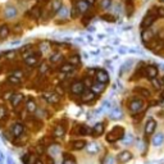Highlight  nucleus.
<instances>
[{"label": "nucleus", "instance_id": "nucleus-1", "mask_svg": "<svg viewBox=\"0 0 164 164\" xmlns=\"http://www.w3.org/2000/svg\"><path fill=\"white\" fill-rule=\"evenodd\" d=\"M123 136H124V129L120 126H115L106 135V141L108 142H114V141H118L120 139H123Z\"/></svg>", "mask_w": 164, "mask_h": 164}, {"label": "nucleus", "instance_id": "nucleus-2", "mask_svg": "<svg viewBox=\"0 0 164 164\" xmlns=\"http://www.w3.org/2000/svg\"><path fill=\"white\" fill-rule=\"evenodd\" d=\"M129 112L132 114H139L140 112L144 110V101L141 99H132L129 101Z\"/></svg>", "mask_w": 164, "mask_h": 164}, {"label": "nucleus", "instance_id": "nucleus-3", "mask_svg": "<svg viewBox=\"0 0 164 164\" xmlns=\"http://www.w3.org/2000/svg\"><path fill=\"white\" fill-rule=\"evenodd\" d=\"M85 91V85L82 81H76L71 85V92L73 95H82Z\"/></svg>", "mask_w": 164, "mask_h": 164}, {"label": "nucleus", "instance_id": "nucleus-4", "mask_svg": "<svg viewBox=\"0 0 164 164\" xmlns=\"http://www.w3.org/2000/svg\"><path fill=\"white\" fill-rule=\"evenodd\" d=\"M155 129H157V122H155V119L150 118L148 122L145 124V135L146 136H151L153 133L155 132Z\"/></svg>", "mask_w": 164, "mask_h": 164}, {"label": "nucleus", "instance_id": "nucleus-5", "mask_svg": "<svg viewBox=\"0 0 164 164\" xmlns=\"http://www.w3.org/2000/svg\"><path fill=\"white\" fill-rule=\"evenodd\" d=\"M157 17H158L157 14H151V13H150V14H146L145 18L142 19V22H141V27H142V28H149L150 26H151V24L155 22Z\"/></svg>", "mask_w": 164, "mask_h": 164}, {"label": "nucleus", "instance_id": "nucleus-6", "mask_svg": "<svg viewBox=\"0 0 164 164\" xmlns=\"http://www.w3.org/2000/svg\"><path fill=\"white\" fill-rule=\"evenodd\" d=\"M96 81L99 82V83H103V85H105L106 82H109V75L105 72V71H103V69H99L96 72Z\"/></svg>", "mask_w": 164, "mask_h": 164}, {"label": "nucleus", "instance_id": "nucleus-7", "mask_svg": "<svg viewBox=\"0 0 164 164\" xmlns=\"http://www.w3.org/2000/svg\"><path fill=\"white\" fill-rule=\"evenodd\" d=\"M23 131H24V127H23L22 123H14L10 128V132L14 137H19L23 133Z\"/></svg>", "mask_w": 164, "mask_h": 164}, {"label": "nucleus", "instance_id": "nucleus-8", "mask_svg": "<svg viewBox=\"0 0 164 164\" xmlns=\"http://www.w3.org/2000/svg\"><path fill=\"white\" fill-rule=\"evenodd\" d=\"M91 7L90 4L86 1V0H77V4H76V8L78 9L80 13H85L89 10V8Z\"/></svg>", "mask_w": 164, "mask_h": 164}, {"label": "nucleus", "instance_id": "nucleus-9", "mask_svg": "<svg viewBox=\"0 0 164 164\" xmlns=\"http://www.w3.org/2000/svg\"><path fill=\"white\" fill-rule=\"evenodd\" d=\"M145 75H146V77H149L150 80L155 78V77H158V68L155 67V66H149V67H146Z\"/></svg>", "mask_w": 164, "mask_h": 164}, {"label": "nucleus", "instance_id": "nucleus-10", "mask_svg": "<svg viewBox=\"0 0 164 164\" xmlns=\"http://www.w3.org/2000/svg\"><path fill=\"white\" fill-rule=\"evenodd\" d=\"M131 159H132V154L129 151H127V150L119 153V155H118V162L119 163H127L128 160H131Z\"/></svg>", "mask_w": 164, "mask_h": 164}, {"label": "nucleus", "instance_id": "nucleus-11", "mask_svg": "<svg viewBox=\"0 0 164 164\" xmlns=\"http://www.w3.org/2000/svg\"><path fill=\"white\" fill-rule=\"evenodd\" d=\"M22 100H23L22 94H14V95H12V98H10V103L13 106H18L21 103H22Z\"/></svg>", "mask_w": 164, "mask_h": 164}, {"label": "nucleus", "instance_id": "nucleus-12", "mask_svg": "<svg viewBox=\"0 0 164 164\" xmlns=\"http://www.w3.org/2000/svg\"><path fill=\"white\" fill-rule=\"evenodd\" d=\"M95 98H96V95H95L91 90H90V91H83V94H82V101H83V103L92 101Z\"/></svg>", "mask_w": 164, "mask_h": 164}, {"label": "nucleus", "instance_id": "nucleus-13", "mask_svg": "<svg viewBox=\"0 0 164 164\" xmlns=\"http://www.w3.org/2000/svg\"><path fill=\"white\" fill-rule=\"evenodd\" d=\"M103 132H104V124L103 123L95 124V127L91 128V133L94 136H100V135H103Z\"/></svg>", "mask_w": 164, "mask_h": 164}, {"label": "nucleus", "instance_id": "nucleus-14", "mask_svg": "<svg viewBox=\"0 0 164 164\" xmlns=\"http://www.w3.org/2000/svg\"><path fill=\"white\" fill-rule=\"evenodd\" d=\"M37 60H38V55H36L35 53H33L32 55H30L28 58H26V59H24V62H26V64H27V66L32 67V66H36Z\"/></svg>", "mask_w": 164, "mask_h": 164}, {"label": "nucleus", "instance_id": "nucleus-15", "mask_svg": "<svg viewBox=\"0 0 164 164\" xmlns=\"http://www.w3.org/2000/svg\"><path fill=\"white\" fill-rule=\"evenodd\" d=\"M85 146H86V141H83V140H76L72 142L73 150H82V149H85Z\"/></svg>", "mask_w": 164, "mask_h": 164}, {"label": "nucleus", "instance_id": "nucleus-16", "mask_svg": "<svg viewBox=\"0 0 164 164\" xmlns=\"http://www.w3.org/2000/svg\"><path fill=\"white\" fill-rule=\"evenodd\" d=\"M73 71H75V66H72V64H69V63H64V64H62L60 66V72L62 73H72Z\"/></svg>", "mask_w": 164, "mask_h": 164}, {"label": "nucleus", "instance_id": "nucleus-17", "mask_svg": "<svg viewBox=\"0 0 164 164\" xmlns=\"http://www.w3.org/2000/svg\"><path fill=\"white\" fill-rule=\"evenodd\" d=\"M91 91L95 95H96V94H101L103 91H104V85L99 83V82H96V83H92L91 85Z\"/></svg>", "mask_w": 164, "mask_h": 164}, {"label": "nucleus", "instance_id": "nucleus-18", "mask_svg": "<svg viewBox=\"0 0 164 164\" xmlns=\"http://www.w3.org/2000/svg\"><path fill=\"white\" fill-rule=\"evenodd\" d=\"M153 36H154V33L151 30H145V31L142 32V40H144V42L150 41L153 38Z\"/></svg>", "mask_w": 164, "mask_h": 164}, {"label": "nucleus", "instance_id": "nucleus-19", "mask_svg": "<svg viewBox=\"0 0 164 164\" xmlns=\"http://www.w3.org/2000/svg\"><path fill=\"white\" fill-rule=\"evenodd\" d=\"M26 109H27L30 113H32V112L36 110V103L32 100V99H28L27 103H26Z\"/></svg>", "mask_w": 164, "mask_h": 164}, {"label": "nucleus", "instance_id": "nucleus-20", "mask_svg": "<svg viewBox=\"0 0 164 164\" xmlns=\"http://www.w3.org/2000/svg\"><path fill=\"white\" fill-rule=\"evenodd\" d=\"M45 99L51 104H54V103H58L59 101V96L57 94H46L45 95Z\"/></svg>", "mask_w": 164, "mask_h": 164}, {"label": "nucleus", "instance_id": "nucleus-21", "mask_svg": "<svg viewBox=\"0 0 164 164\" xmlns=\"http://www.w3.org/2000/svg\"><path fill=\"white\" fill-rule=\"evenodd\" d=\"M9 35V26L7 24H1L0 26V37H7Z\"/></svg>", "mask_w": 164, "mask_h": 164}, {"label": "nucleus", "instance_id": "nucleus-22", "mask_svg": "<svg viewBox=\"0 0 164 164\" xmlns=\"http://www.w3.org/2000/svg\"><path fill=\"white\" fill-rule=\"evenodd\" d=\"M135 91L139 95H141V96H144V98H149L150 96V91L148 89H145V87H137Z\"/></svg>", "mask_w": 164, "mask_h": 164}, {"label": "nucleus", "instance_id": "nucleus-23", "mask_svg": "<svg viewBox=\"0 0 164 164\" xmlns=\"http://www.w3.org/2000/svg\"><path fill=\"white\" fill-rule=\"evenodd\" d=\"M53 135L55 137H62L64 135V128L62 126H57L54 128V131H53Z\"/></svg>", "mask_w": 164, "mask_h": 164}, {"label": "nucleus", "instance_id": "nucleus-24", "mask_svg": "<svg viewBox=\"0 0 164 164\" xmlns=\"http://www.w3.org/2000/svg\"><path fill=\"white\" fill-rule=\"evenodd\" d=\"M30 16H33V17H36V18H38V17H40L41 16V9H40V8H32V9L31 10H30Z\"/></svg>", "mask_w": 164, "mask_h": 164}, {"label": "nucleus", "instance_id": "nucleus-25", "mask_svg": "<svg viewBox=\"0 0 164 164\" xmlns=\"http://www.w3.org/2000/svg\"><path fill=\"white\" fill-rule=\"evenodd\" d=\"M8 82H10V83H13V85H19L21 83V77L9 76V77H8Z\"/></svg>", "mask_w": 164, "mask_h": 164}, {"label": "nucleus", "instance_id": "nucleus-26", "mask_svg": "<svg viewBox=\"0 0 164 164\" xmlns=\"http://www.w3.org/2000/svg\"><path fill=\"white\" fill-rule=\"evenodd\" d=\"M151 85L154 86L155 89H160L162 86H163V82H162V80H159L158 77H155V78L151 80Z\"/></svg>", "mask_w": 164, "mask_h": 164}, {"label": "nucleus", "instance_id": "nucleus-27", "mask_svg": "<svg viewBox=\"0 0 164 164\" xmlns=\"http://www.w3.org/2000/svg\"><path fill=\"white\" fill-rule=\"evenodd\" d=\"M62 59H63V57H62V54H53L50 57V60L53 63H60L62 62Z\"/></svg>", "mask_w": 164, "mask_h": 164}, {"label": "nucleus", "instance_id": "nucleus-28", "mask_svg": "<svg viewBox=\"0 0 164 164\" xmlns=\"http://www.w3.org/2000/svg\"><path fill=\"white\" fill-rule=\"evenodd\" d=\"M63 164H76V160L73 157H71V155H66V157H64V160H63Z\"/></svg>", "mask_w": 164, "mask_h": 164}, {"label": "nucleus", "instance_id": "nucleus-29", "mask_svg": "<svg viewBox=\"0 0 164 164\" xmlns=\"http://www.w3.org/2000/svg\"><path fill=\"white\" fill-rule=\"evenodd\" d=\"M60 8H62V1H60V0H55V1L53 3V10L54 12H59Z\"/></svg>", "mask_w": 164, "mask_h": 164}, {"label": "nucleus", "instance_id": "nucleus-30", "mask_svg": "<svg viewBox=\"0 0 164 164\" xmlns=\"http://www.w3.org/2000/svg\"><path fill=\"white\" fill-rule=\"evenodd\" d=\"M69 64H72V66H76V64L80 63V58L77 57V55H72V57L69 58V62H68Z\"/></svg>", "mask_w": 164, "mask_h": 164}, {"label": "nucleus", "instance_id": "nucleus-31", "mask_svg": "<svg viewBox=\"0 0 164 164\" xmlns=\"http://www.w3.org/2000/svg\"><path fill=\"white\" fill-rule=\"evenodd\" d=\"M99 4H100L101 8H108V7H110L112 0H99Z\"/></svg>", "mask_w": 164, "mask_h": 164}, {"label": "nucleus", "instance_id": "nucleus-32", "mask_svg": "<svg viewBox=\"0 0 164 164\" xmlns=\"http://www.w3.org/2000/svg\"><path fill=\"white\" fill-rule=\"evenodd\" d=\"M80 133H82V135H89V133H91V128L89 127H82L80 129Z\"/></svg>", "mask_w": 164, "mask_h": 164}, {"label": "nucleus", "instance_id": "nucleus-33", "mask_svg": "<svg viewBox=\"0 0 164 164\" xmlns=\"http://www.w3.org/2000/svg\"><path fill=\"white\" fill-rule=\"evenodd\" d=\"M47 69H49V68H47V64H45V63H42L41 66H40V68H38V72L41 73H45V72H47Z\"/></svg>", "mask_w": 164, "mask_h": 164}, {"label": "nucleus", "instance_id": "nucleus-34", "mask_svg": "<svg viewBox=\"0 0 164 164\" xmlns=\"http://www.w3.org/2000/svg\"><path fill=\"white\" fill-rule=\"evenodd\" d=\"M78 14H80V12H78V9H77V8H76V5H75V7L72 8V12H71V16H72V18H76V17L78 16Z\"/></svg>", "mask_w": 164, "mask_h": 164}, {"label": "nucleus", "instance_id": "nucleus-35", "mask_svg": "<svg viewBox=\"0 0 164 164\" xmlns=\"http://www.w3.org/2000/svg\"><path fill=\"white\" fill-rule=\"evenodd\" d=\"M157 16L163 17V18H164V7H159L158 8V9H157Z\"/></svg>", "mask_w": 164, "mask_h": 164}, {"label": "nucleus", "instance_id": "nucleus-36", "mask_svg": "<svg viewBox=\"0 0 164 164\" xmlns=\"http://www.w3.org/2000/svg\"><path fill=\"white\" fill-rule=\"evenodd\" d=\"M103 19L109 21V22H114V21H115L114 17H110V14H104V16H103Z\"/></svg>", "mask_w": 164, "mask_h": 164}, {"label": "nucleus", "instance_id": "nucleus-37", "mask_svg": "<svg viewBox=\"0 0 164 164\" xmlns=\"http://www.w3.org/2000/svg\"><path fill=\"white\" fill-rule=\"evenodd\" d=\"M163 141V135H159L155 137V140H154V145H158V144H160V142Z\"/></svg>", "mask_w": 164, "mask_h": 164}, {"label": "nucleus", "instance_id": "nucleus-38", "mask_svg": "<svg viewBox=\"0 0 164 164\" xmlns=\"http://www.w3.org/2000/svg\"><path fill=\"white\" fill-rule=\"evenodd\" d=\"M45 163L46 164H54V159L50 157V155H46L45 157Z\"/></svg>", "mask_w": 164, "mask_h": 164}, {"label": "nucleus", "instance_id": "nucleus-39", "mask_svg": "<svg viewBox=\"0 0 164 164\" xmlns=\"http://www.w3.org/2000/svg\"><path fill=\"white\" fill-rule=\"evenodd\" d=\"M4 115H5V109H4V108H0V119H3Z\"/></svg>", "mask_w": 164, "mask_h": 164}, {"label": "nucleus", "instance_id": "nucleus-40", "mask_svg": "<svg viewBox=\"0 0 164 164\" xmlns=\"http://www.w3.org/2000/svg\"><path fill=\"white\" fill-rule=\"evenodd\" d=\"M33 164H44V163H42V160H41V159H36V160H35V163H33Z\"/></svg>", "mask_w": 164, "mask_h": 164}, {"label": "nucleus", "instance_id": "nucleus-41", "mask_svg": "<svg viewBox=\"0 0 164 164\" xmlns=\"http://www.w3.org/2000/svg\"><path fill=\"white\" fill-rule=\"evenodd\" d=\"M86 1H87V3L90 4V5H92V4L95 3V0H86Z\"/></svg>", "mask_w": 164, "mask_h": 164}, {"label": "nucleus", "instance_id": "nucleus-42", "mask_svg": "<svg viewBox=\"0 0 164 164\" xmlns=\"http://www.w3.org/2000/svg\"><path fill=\"white\" fill-rule=\"evenodd\" d=\"M162 98H163V99H164V91H163V92H162Z\"/></svg>", "mask_w": 164, "mask_h": 164}, {"label": "nucleus", "instance_id": "nucleus-43", "mask_svg": "<svg viewBox=\"0 0 164 164\" xmlns=\"http://www.w3.org/2000/svg\"><path fill=\"white\" fill-rule=\"evenodd\" d=\"M158 1H160V3H164V0H158Z\"/></svg>", "mask_w": 164, "mask_h": 164}, {"label": "nucleus", "instance_id": "nucleus-44", "mask_svg": "<svg viewBox=\"0 0 164 164\" xmlns=\"http://www.w3.org/2000/svg\"><path fill=\"white\" fill-rule=\"evenodd\" d=\"M162 82H163V85H164V77H163V80H162Z\"/></svg>", "mask_w": 164, "mask_h": 164}]
</instances>
